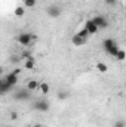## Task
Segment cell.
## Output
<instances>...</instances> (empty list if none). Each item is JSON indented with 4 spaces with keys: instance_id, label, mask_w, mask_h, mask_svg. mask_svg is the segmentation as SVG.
I'll use <instances>...</instances> for the list:
<instances>
[{
    "instance_id": "cell-9",
    "label": "cell",
    "mask_w": 126,
    "mask_h": 127,
    "mask_svg": "<svg viewBox=\"0 0 126 127\" xmlns=\"http://www.w3.org/2000/svg\"><path fill=\"white\" fill-rule=\"evenodd\" d=\"M86 38H83V37H80L79 34H74L73 37H71V43L74 44V46H83V44H86Z\"/></svg>"
},
{
    "instance_id": "cell-15",
    "label": "cell",
    "mask_w": 126,
    "mask_h": 127,
    "mask_svg": "<svg viewBox=\"0 0 126 127\" xmlns=\"http://www.w3.org/2000/svg\"><path fill=\"white\" fill-rule=\"evenodd\" d=\"M116 59H117V61H125V59H126V52L123 50V49H120V50L117 52Z\"/></svg>"
},
{
    "instance_id": "cell-10",
    "label": "cell",
    "mask_w": 126,
    "mask_h": 127,
    "mask_svg": "<svg viewBox=\"0 0 126 127\" xmlns=\"http://www.w3.org/2000/svg\"><path fill=\"white\" fill-rule=\"evenodd\" d=\"M6 80H7V83L12 86V87H15L16 84H18V75L15 74V72H10V74H7L6 77H4Z\"/></svg>"
},
{
    "instance_id": "cell-1",
    "label": "cell",
    "mask_w": 126,
    "mask_h": 127,
    "mask_svg": "<svg viewBox=\"0 0 126 127\" xmlns=\"http://www.w3.org/2000/svg\"><path fill=\"white\" fill-rule=\"evenodd\" d=\"M102 47H104V50H105L110 56H114V58H116L117 52L120 50V49H119V46L114 43V40H113V38H105V40L102 41Z\"/></svg>"
},
{
    "instance_id": "cell-7",
    "label": "cell",
    "mask_w": 126,
    "mask_h": 127,
    "mask_svg": "<svg viewBox=\"0 0 126 127\" xmlns=\"http://www.w3.org/2000/svg\"><path fill=\"white\" fill-rule=\"evenodd\" d=\"M12 89H13V87L7 83V80L3 77V78L0 80V93H1V95H6V93H7V92H10Z\"/></svg>"
},
{
    "instance_id": "cell-21",
    "label": "cell",
    "mask_w": 126,
    "mask_h": 127,
    "mask_svg": "<svg viewBox=\"0 0 126 127\" xmlns=\"http://www.w3.org/2000/svg\"><path fill=\"white\" fill-rule=\"evenodd\" d=\"M114 127H126V124H125V121L119 120V121H116V123H114Z\"/></svg>"
},
{
    "instance_id": "cell-11",
    "label": "cell",
    "mask_w": 126,
    "mask_h": 127,
    "mask_svg": "<svg viewBox=\"0 0 126 127\" xmlns=\"http://www.w3.org/2000/svg\"><path fill=\"white\" fill-rule=\"evenodd\" d=\"M40 84H42V83H39V81H36V80H30L25 87H27L28 90L34 92V90H39V89H40Z\"/></svg>"
},
{
    "instance_id": "cell-18",
    "label": "cell",
    "mask_w": 126,
    "mask_h": 127,
    "mask_svg": "<svg viewBox=\"0 0 126 127\" xmlns=\"http://www.w3.org/2000/svg\"><path fill=\"white\" fill-rule=\"evenodd\" d=\"M36 1L37 0H24V7H34L36 6Z\"/></svg>"
},
{
    "instance_id": "cell-20",
    "label": "cell",
    "mask_w": 126,
    "mask_h": 127,
    "mask_svg": "<svg viewBox=\"0 0 126 127\" xmlns=\"http://www.w3.org/2000/svg\"><path fill=\"white\" fill-rule=\"evenodd\" d=\"M30 58H33V55H31V52L30 50H24L22 53H21V59H30Z\"/></svg>"
},
{
    "instance_id": "cell-5",
    "label": "cell",
    "mask_w": 126,
    "mask_h": 127,
    "mask_svg": "<svg viewBox=\"0 0 126 127\" xmlns=\"http://www.w3.org/2000/svg\"><path fill=\"white\" fill-rule=\"evenodd\" d=\"M46 13H48V16H51V18H58V16L61 15V7L57 6V4H49V6L46 7Z\"/></svg>"
},
{
    "instance_id": "cell-24",
    "label": "cell",
    "mask_w": 126,
    "mask_h": 127,
    "mask_svg": "<svg viewBox=\"0 0 126 127\" xmlns=\"http://www.w3.org/2000/svg\"><path fill=\"white\" fill-rule=\"evenodd\" d=\"M33 127H43V126H42V124H34Z\"/></svg>"
},
{
    "instance_id": "cell-6",
    "label": "cell",
    "mask_w": 126,
    "mask_h": 127,
    "mask_svg": "<svg viewBox=\"0 0 126 127\" xmlns=\"http://www.w3.org/2000/svg\"><path fill=\"white\" fill-rule=\"evenodd\" d=\"M92 21L95 22V25H96L99 30H102V28H105V27L108 25V21H107L105 16H102V15H96V16H94Z\"/></svg>"
},
{
    "instance_id": "cell-25",
    "label": "cell",
    "mask_w": 126,
    "mask_h": 127,
    "mask_svg": "<svg viewBox=\"0 0 126 127\" xmlns=\"http://www.w3.org/2000/svg\"><path fill=\"white\" fill-rule=\"evenodd\" d=\"M125 9H126V3H125Z\"/></svg>"
},
{
    "instance_id": "cell-19",
    "label": "cell",
    "mask_w": 126,
    "mask_h": 127,
    "mask_svg": "<svg viewBox=\"0 0 126 127\" xmlns=\"http://www.w3.org/2000/svg\"><path fill=\"white\" fill-rule=\"evenodd\" d=\"M77 34H79L80 37H83V38H86V40H88V37L91 35V34H89V31H88L86 28H82V30H80V31L77 32Z\"/></svg>"
},
{
    "instance_id": "cell-22",
    "label": "cell",
    "mask_w": 126,
    "mask_h": 127,
    "mask_svg": "<svg viewBox=\"0 0 126 127\" xmlns=\"http://www.w3.org/2000/svg\"><path fill=\"white\" fill-rule=\"evenodd\" d=\"M9 117H10V120H16V118H18V114H16V112H15V111H12V112H10V115H9Z\"/></svg>"
},
{
    "instance_id": "cell-12",
    "label": "cell",
    "mask_w": 126,
    "mask_h": 127,
    "mask_svg": "<svg viewBox=\"0 0 126 127\" xmlns=\"http://www.w3.org/2000/svg\"><path fill=\"white\" fill-rule=\"evenodd\" d=\"M24 68H25V69H34V68H36V59H34V58L25 59V61H24Z\"/></svg>"
},
{
    "instance_id": "cell-13",
    "label": "cell",
    "mask_w": 126,
    "mask_h": 127,
    "mask_svg": "<svg viewBox=\"0 0 126 127\" xmlns=\"http://www.w3.org/2000/svg\"><path fill=\"white\" fill-rule=\"evenodd\" d=\"M96 69H98L101 74H104V72L108 71V66H107V64H104V62H96Z\"/></svg>"
},
{
    "instance_id": "cell-17",
    "label": "cell",
    "mask_w": 126,
    "mask_h": 127,
    "mask_svg": "<svg viewBox=\"0 0 126 127\" xmlns=\"http://www.w3.org/2000/svg\"><path fill=\"white\" fill-rule=\"evenodd\" d=\"M68 96H70V93L65 92V90H60V92H58V99H60V100H65V99H68Z\"/></svg>"
},
{
    "instance_id": "cell-23",
    "label": "cell",
    "mask_w": 126,
    "mask_h": 127,
    "mask_svg": "<svg viewBox=\"0 0 126 127\" xmlns=\"http://www.w3.org/2000/svg\"><path fill=\"white\" fill-rule=\"evenodd\" d=\"M105 3H107V4H111V6H113V4L116 3V0H105Z\"/></svg>"
},
{
    "instance_id": "cell-16",
    "label": "cell",
    "mask_w": 126,
    "mask_h": 127,
    "mask_svg": "<svg viewBox=\"0 0 126 127\" xmlns=\"http://www.w3.org/2000/svg\"><path fill=\"white\" fill-rule=\"evenodd\" d=\"M39 90H40L43 95H48V93H49V84H48V83H42Z\"/></svg>"
},
{
    "instance_id": "cell-3",
    "label": "cell",
    "mask_w": 126,
    "mask_h": 127,
    "mask_svg": "<svg viewBox=\"0 0 126 127\" xmlns=\"http://www.w3.org/2000/svg\"><path fill=\"white\" fill-rule=\"evenodd\" d=\"M33 108L36 111H40V112H48L49 108H51V103L46 100V99H37L34 103H33Z\"/></svg>"
},
{
    "instance_id": "cell-8",
    "label": "cell",
    "mask_w": 126,
    "mask_h": 127,
    "mask_svg": "<svg viewBox=\"0 0 126 127\" xmlns=\"http://www.w3.org/2000/svg\"><path fill=\"white\" fill-rule=\"evenodd\" d=\"M83 28H86V30L89 31V34H95V32H98V30H99V28L95 25V22L92 19H88V21L85 22V27H83Z\"/></svg>"
},
{
    "instance_id": "cell-2",
    "label": "cell",
    "mask_w": 126,
    "mask_h": 127,
    "mask_svg": "<svg viewBox=\"0 0 126 127\" xmlns=\"http://www.w3.org/2000/svg\"><path fill=\"white\" fill-rule=\"evenodd\" d=\"M37 37L34 35V34H30V32H21L19 35H18V43L21 44V46H28V44H31L33 40H36Z\"/></svg>"
},
{
    "instance_id": "cell-14",
    "label": "cell",
    "mask_w": 126,
    "mask_h": 127,
    "mask_svg": "<svg viewBox=\"0 0 126 127\" xmlns=\"http://www.w3.org/2000/svg\"><path fill=\"white\" fill-rule=\"evenodd\" d=\"M15 16H18V18H21V16H24V13H25V7L24 6H18V7H15Z\"/></svg>"
},
{
    "instance_id": "cell-4",
    "label": "cell",
    "mask_w": 126,
    "mask_h": 127,
    "mask_svg": "<svg viewBox=\"0 0 126 127\" xmlns=\"http://www.w3.org/2000/svg\"><path fill=\"white\" fill-rule=\"evenodd\" d=\"M13 99L15 100H28V99H31V90H28L27 87L19 89L18 92L13 93Z\"/></svg>"
}]
</instances>
